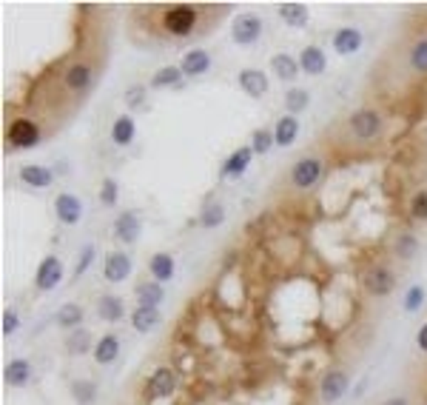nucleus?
<instances>
[{
  "instance_id": "46",
  "label": "nucleus",
  "mask_w": 427,
  "mask_h": 405,
  "mask_svg": "<svg viewBox=\"0 0 427 405\" xmlns=\"http://www.w3.org/2000/svg\"><path fill=\"white\" fill-rule=\"evenodd\" d=\"M385 405H410V402H407L404 397H393V399H388Z\"/></svg>"
},
{
  "instance_id": "15",
  "label": "nucleus",
  "mask_w": 427,
  "mask_h": 405,
  "mask_svg": "<svg viewBox=\"0 0 427 405\" xmlns=\"http://www.w3.org/2000/svg\"><path fill=\"white\" fill-rule=\"evenodd\" d=\"M177 391V374L171 371V368H157L154 374H151V380H149V394L154 397V399H166V397H171Z\"/></svg>"
},
{
  "instance_id": "5",
  "label": "nucleus",
  "mask_w": 427,
  "mask_h": 405,
  "mask_svg": "<svg viewBox=\"0 0 427 405\" xmlns=\"http://www.w3.org/2000/svg\"><path fill=\"white\" fill-rule=\"evenodd\" d=\"M163 26H166V32H171L177 37H185L197 26V9L194 6H171L163 15Z\"/></svg>"
},
{
  "instance_id": "32",
  "label": "nucleus",
  "mask_w": 427,
  "mask_h": 405,
  "mask_svg": "<svg viewBox=\"0 0 427 405\" xmlns=\"http://www.w3.org/2000/svg\"><path fill=\"white\" fill-rule=\"evenodd\" d=\"M80 322H83V308H80L78 303H66V306H60V311H57V325H60V328L75 331Z\"/></svg>"
},
{
  "instance_id": "38",
  "label": "nucleus",
  "mask_w": 427,
  "mask_h": 405,
  "mask_svg": "<svg viewBox=\"0 0 427 405\" xmlns=\"http://www.w3.org/2000/svg\"><path fill=\"white\" fill-rule=\"evenodd\" d=\"M396 254H399V260H410L413 254H416V248H419V240H416V234H399L396 237Z\"/></svg>"
},
{
  "instance_id": "14",
  "label": "nucleus",
  "mask_w": 427,
  "mask_h": 405,
  "mask_svg": "<svg viewBox=\"0 0 427 405\" xmlns=\"http://www.w3.org/2000/svg\"><path fill=\"white\" fill-rule=\"evenodd\" d=\"M251 157H254V149L251 146H242V149H237L225 163H223V180H237V177H242L245 171H248V166H251Z\"/></svg>"
},
{
  "instance_id": "7",
  "label": "nucleus",
  "mask_w": 427,
  "mask_h": 405,
  "mask_svg": "<svg viewBox=\"0 0 427 405\" xmlns=\"http://www.w3.org/2000/svg\"><path fill=\"white\" fill-rule=\"evenodd\" d=\"M231 37L237 46H251L262 37V20L256 15H240L231 23Z\"/></svg>"
},
{
  "instance_id": "42",
  "label": "nucleus",
  "mask_w": 427,
  "mask_h": 405,
  "mask_svg": "<svg viewBox=\"0 0 427 405\" xmlns=\"http://www.w3.org/2000/svg\"><path fill=\"white\" fill-rule=\"evenodd\" d=\"M94 254H97V251H94V246H92V243H86V246H83V251H80V260H78V265H75V277H78V280L89 272V265L94 262Z\"/></svg>"
},
{
  "instance_id": "34",
  "label": "nucleus",
  "mask_w": 427,
  "mask_h": 405,
  "mask_svg": "<svg viewBox=\"0 0 427 405\" xmlns=\"http://www.w3.org/2000/svg\"><path fill=\"white\" fill-rule=\"evenodd\" d=\"M71 397H75L80 405H92L97 397V382L92 380H75L71 382Z\"/></svg>"
},
{
  "instance_id": "41",
  "label": "nucleus",
  "mask_w": 427,
  "mask_h": 405,
  "mask_svg": "<svg viewBox=\"0 0 427 405\" xmlns=\"http://www.w3.org/2000/svg\"><path fill=\"white\" fill-rule=\"evenodd\" d=\"M421 303H424V289H421V286H410L407 294H404V311H407V314H416V311L421 308Z\"/></svg>"
},
{
  "instance_id": "25",
  "label": "nucleus",
  "mask_w": 427,
  "mask_h": 405,
  "mask_svg": "<svg viewBox=\"0 0 427 405\" xmlns=\"http://www.w3.org/2000/svg\"><path fill=\"white\" fill-rule=\"evenodd\" d=\"M123 314H125V306L117 294H103L97 300V317L103 322H117V320H123Z\"/></svg>"
},
{
  "instance_id": "44",
  "label": "nucleus",
  "mask_w": 427,
  "mask_h": 405,
  "mask_svg": "<svg viewBox=\"0 0 427 405\" xmlns=\"http://www.w3.org/2000/svg\"><path fill=\"white\" fill-rule=\"evenodd\" d=\"M18 328H20V317H18V311H4V322H0V331H4L6 337H12Z\"/></svg>"
},
{
  "instance_id": "33",
  "label": "nucleus",
  "mask_w": 427,
  "mask_h": 405,
  "mask_svg": "<svg viewBox=\"0 0 427 405\" xmlns=\"http://www.w3.org/2000/svg\"><path fill=\"white\" fill-rule=\"evenodd\" d=\"M311 106V95L308 89H288L285 92V109H288V114H302L305 109Z\"/></svg>"
},
{
  "instance_id": "29",
  "label": "nucleus",
  "mask_w": 427,
  "mask_h": 405,
  "mask_svg": "<svg viewBox=\"0 0 427 405\" xmlns=\"http://www.w3.org/2000/svg\"><path fill=\"white\" fill-rule=\"evenodd\" d=\"M163 300H166V289H163V283H142V286H137V306L157 308Z\"/></svg>"
},
{
  "instance_id": "19",
  "label": "nucleus",
  "mask_w": 427,
  "mask_h": 405,
  "mask_svg": "<svg viewBox=\"0 0 427 405\" xmlns=\"http://www.w3.org/2000/svg\"><path fill=\"white\" fill-rule=\"evenodd\" d=\"M297 138H299V120H297L294 114L279 117V120H276V128H273V140H276V146L288 149V146L297 143Z\"/></svg>"
},
{
  "instance_id": "37",
  "label": "nucleus",
  "mask_w": 427,
  "mask_h": 405,
  "mask_svg": "<svg viewBox=\"0 0 427 405\" xmlns=\"http://www.w3.org/2000/svg\"><path fill=\"white\" fill-rule=\"evenodd\" d=\"M410 66H413L416 72L427 75V37H421V40L413 43V49H410Z\"/></svg>"
},
{
  "instance_id": "12",
  "label": "nucleus",
  "mask_w": 427,
  "mask_h": 405,
  "mask_svg": "<svg viewBox=\"0 0 427 405\" xmlns=\"http://www.w3.org/2000/svg\"><path fill=\"white\" fill-rule=\"evenodd\" d=\"M299 69H302L305 75H311V78L325 75V69H328V54H325L319 46H305L302 54H299Z\"/></svg>"
},
{
  "instance_id": "1",
  "label": "nucleus",
  "mask_w": 427,
  "mask_h": 405,
  "mask_svg": "<svg viewBox=\"0 0 427 405\" xmlns=\"http://www.w3.org/2000/svg\"><path fill=\"white\" fill-rule=\"evenodd\" d=\"M6 140L15 149H35L40 143V126L35 120H29V117H18L6 128Z\"/></svg>"
},
{
  "instance_id": "22",
  "label": "nucleus",
  "mask_w": 427,
  "mask_h": 405,
  "mask_svg": "<svg viewBox=\"0 0 427 405\" xmlns=\"http://www.w3.org/2000/svg\"><path fill=\"white\" fill-rule=\"evenodd\" d=\"M94 360H97V365H111L117 357H120V340L114 334H103L100 340L94 343Z\"/></svg>"
},
{
  "instance_id": "21",
  "label": "nucleus",
  "mask_w": 427,
  "mask_h": 405,
  "mask_svg": "<svg viewBox=\"0 0 427 405\" xmlns=\"http://www.w3.org/2000/svg\"><path fill=\"white\" fill-rule=\"evenodd\" d=\"M276 9H279V18H282L285 23H288V26H294V29H302V26H308V20H311L308 6H305V4H297V0H288V4H279Z\"/></svg>"
},
{
  "instance_id": "13",
  "label": "nucleus",
  "mask_w": 427,
  "mask_h": 405,
  "mask_svg": "<svg viewBox=\"0 0 427 405\" xmlns=\"http://www.w3.org/2000/svg\"><path fill=\"white\" fill-rule=\"evenodd\" d=\"M330 46H333L336 54H356V52L362 49V32L356 29V26H345V29H339L333 35Z\"/></svg>"
},
{
  "instance_id": "45",
  "label": "nucleus",
  "mask_w": 427,
  "mask_h": 405,
  "mask_svg": "<svg viewBox=\"0 0 427 405\" xmlns=\"http://www.w3.org/2000/svg\"><path fill=\"white\" fill-rule=\"evenodd\" d=\"M416 346L421 349V351H427V322L419 328V334H416Z\"/></svg>"
},
{
  "instance_id": "35",
  "label": "nucleus",
  "mask_w": 427,
  "mask_h": 405,
  "mask_svg": "<svg viewBox=\"0 0 427 405\" xmlns=\"http://www.w3.org/2000/svg\"><path fill=\"white\" fill-rule=\"evenodd\" d=\"M223 223H225V209L220 206V202H211V206L202 209V214H199V226L202 229H217Z\"/></svg>"
},
{
  "instance_id": "6",
  "label": "nucleus",
  "mask_w": 427,
  "mask_h": 405,
  "mask_svg": "<svg viewBox=\"0 0 427 405\" xmlns=\"http://www.w3.org/2000/svg\"><path fill=\"white\" fill-rule=\"evenodd\" d=\"M60 283H63V262L54 254L43 257L40 265H37V272H35V286L40 291H54Z\"/></svg>"
},
{
  "instance_id": "43",
  "label": "nucleus",
  "mask_w": 427,
  "mask_h": 405,
  "mask_svg": "<svg viewBox=\"0 0 427 405\" xmlns=\"http://www.w3.org/2000/svg\"><path fill=\"white\" fill-rule=\"evenodd\" d=\"M410 214L416 220H427V191H419L413 200H410Z\"/></svg>"
},
{
  "instance_id": "30",
  "label": "nucleus",
  "mask_w": 427,
  "mask_h": 405,
  "mask_svg": "<svg viewBox=\"0 0 427 405\" xmlns=\"http://www.w3.org/2000/svg\"><path fill=\"white\" fill-rule=\"evenodd\" d=\"M66 86L71 89V92H86L89 86H92V69L86 63H75L71 69L66 72Z\"/></svg>"
},
{
  "instance_id": "27",
  "label": "nucleus",
  "mask_w": 427,
  "mask_h": 405,
  "mask_svg": "<svg viewBox=\"0 0 427 405\" xmlns=\"http://www.w3.org/2000/svg\"><path fill=\"white\" fill-rule=\"evenodd\" d=\"M134 134H137L134 117H131V114H120V117L114 120V126H111V140H114L117 146H131Z\"/></svg>"
},
{
  "instance_id": "2",
  "label": "nucleus",
  "mask_w": 427,
  "mask_h": 405,
  "mask_svg": "<svg viewBox=\"0 0 427 405\" xmlns=\"http://www.w3.org/2000/svg\"><path fill=\"white\" fill-rule=\"evenodd\" d=\"M347 126H350V131H353L359 140H373V138H379L382 128H385L382 114L373 111V109H359V111H353L350 120H347Z\"/></svg>"
},
{
  "instance_id": "11",
  "label": "nucleus",
  "mask_w": 427,
  "mask_h": 405,
  "mask_svg": "<svg viewBox=\"0 0 427 405\" xmlns=\"http://www.w3.org/2000/svg\"><path fill=\"white\" fill-rule=\"evenodd\" d=\"M347 385H350V380H347V374H345V371H330V374H325V377H322L319 394H322V399H325V402H339V399L345 397Z\"/></svg>"
},
{
  "instance_id": "36",
  "label": "nucleus",
  "mask_w": 427,
  "mask_h": 405,
  "mask_svg": "<svg viewBox=\"0 0 427 405\" xmlns=\"http://www.w3.org/2000/svg\"><path fill=\"white\" fill-rule=\"evenodd\" d=\"M273 146H276V140H273V131H271V128H256V131L251 134V149H254V155H268Z\"/></svg>"
},
{
  "instance_id": "28",
  "label": "nucleus",
  "mask_w": 427,
  "mask_h": 405,
  "mask_svg": "<svg viewBox=\"0 0 427 405\" xmlns=\"http://www.w3.org/2000/svg\"><path fill=\"white\" fill-rule=\"evenodd\" d=\"M66 351H68L71 357H83V354L94 351V349H92V334H89L86 328H75V331L66 337Z\"/></svg>"
},
{
  "instance_id": "10",
  "label": "nucleus",
  "mask_w": 427,
  "mask_h": 405,
  "mask_svg": "<svg viewBox=\"0 0 427 405\" xmlns=\"http://www.w3.org/2000/svg\"><path fill=\"white\" fill-rule=\"evenodd\" d=\"M140 231H142V220H140V214L137 212H123V214H117V220H114V237L120 240V243H137V237H140Z\"/></svg>"
},
{
  "instance_id": "8",
  "label": "nucleus",
  "mask_w": 427,
  "mask_h": 405,
  "mask_svg": "<svg viewBox=\"0 0 427 405\" xmlns=\"http://www.w3.org/2000/svg\"><path fill=\"white\" fill-rule=\"evenodd\" d=\"M54 214H57V220L63 226H78L83 220V202H80V197L68 194V191L57 194L54 197Z\"/></svg>"
},
{
  "instance_id": "24",
  "label": "nucleus",
  "mask_w": 427,
  "mask_h": 405,
  "mask_svg": "<svg viewBox=\"0 0 427 405\" xmlns=\"http://www.w3.org/2000/svg\"><path fill=\"white\" fill-rule=\"evenodd\" d=\"M160 320H163L160 308H146V306H137V308H134V314H131V325H134L140 334L154 331V328L160 325Z\"/></svg>"
},
{
  "instance_id": "9",
  "label": "nucleus",
  "mask_w": 427,
  "mask_h": 405,
  "mask_svg": "<svg viewBox=\"0 0 427 405\" xmlns=\"http://www.w3.org/2000/svg\"><path fill=\"white\" fill-rule=\"evenodd\" d=\"M131 268H134V262H131V257L125 251H111L106 257V262H103V277L109 283H123L131 274Z\"/></svg>"
},
{
  "instance_id": "26",
  "label": "nucleus",
  "mask_w": 427,
  "mask_h": 405,
  "mask_svg": "<svg viewBox=\"0 0 427 405\" xmlns=\"http://www.w3.org/2000/svg\"><path fill=\"white\" fill-rule=\"evenodd\" d=\"M4 380H6V385H12V388H23V385L32 380V363H29V360H12V363L4 368Z\"/></svg>"
},
{
  "instance_id": "39",
  "label": "nucleus",
  "mask_w": 427,
  "mask_h": 405,
  "mask_svg": "<svg viewBox=\"0 0 427 405\" xmlns=\"http://www.w3.org/2000/svg\"><path fill=\"white\" fill-rule=\"evenodd\" d=\"M117 200H120V186H117L114 177H106L103 186H100V202L111 209V206H117Z\"/></svg>"
},
{
  "instance_id": "18",
  "label": "nucleus",
  "mask_w": 427,
  "mask_h": 405,
  "mask_svg": "<svg viewBox=\"0 0 427 405\" xmlns=\"http://www.w3.org/2000/svg\"><path fill=\"white\" fill-rule=\"evenodd\" d=\"M149 272H151L154 283H168V280H174V274H177V262H174L171 254L157 251V254H151V260H149Z\"/></svg>"
},
{
  "instance_id": "16",
  "label": "nucleus",
  "mask_w": 427,
  "mask_h": 405,
  "mask_svg": "<svg viewBox=\"0 0 427 405\" xmlns=\"http://www.w3.org/2000/svg\"><path fill=\"white\" fill-rule=\"evenodd\" d=\"M180 69L185 78H199L211 69V54L205 49H191L182 54V63H180Z\"/></svg>"
},
{
  "instance_id": "40",
  "label": "nucleus",
  "mask_w": 427,
  "mask_h": 405,
  "mask_svg": "<svg viewBox=\"0 0 427 405\" xmlns=\"http://www.w3.org/2000/svg\"><path fill=\"white\" fill-rule=\"evenodd\" d=\"M146 97H149V89H146V86H131V89H125V106H128L131 111L146 109Z\"/></svg>"
},
{
  "instance_id": "23",
  "label": "nucleus",
  "mask_w": 427,
  "mask_h": 405,
  "mask_svg": "<svg viewBox=\"0 0 427 405\" xmlns=\"http://www.w3.org/2000/svg\"><path fill=\"white\" fill-rule=\"evenodd\" d=\"M20 180H23L26 186H32V188H49V186L54 183V174H51V169H46V166L29 163V166L20 169Z\"/></svg>"
},
{
  "instance_id": "4",
  "label": "nucleus",
  "mask_w": 427,
  "mask_h": 405,
  "mask_svg": "<svg viewBox=\"0 0 427 405\" xmlns=\"http://www.w3.org/2000/svg\"><path fill=\"white\" fill-rule=\"evenodd\" d=\"M362 286L373 297H388L396 289V274L390 272V268H385V265H371L368 272L362 274Z\"/></svg>"
},
{
  "instance_id": "20",
  "label": "nucleus",
  "mask_w": 427,
  "mask_h": 405,
  "mask_svg": "<svg viewBox=\"0 0 427 405\" xmlns=\"http://www.w3.org/2000/svg\"><path fill=\"white\" fill-rule=\"evenodd\" d=\"M271 72H273V78H279L282 83H291V80H297L299 78V60H294L291 54H273V60H271Z\"/></svg>"
},
{
  "instance_id": "3",
  "label": "nucleus",
  "mask_w": 427,
  "mask_h": 405,
  "mask_svg": "<svg viewBox=\"0 0 427 405\" xmlns=\"http://www.w3.org/2000/svg\"><path fill=\"white\" fill-rule=\"evenodd\" d=\"M322 171H325V166H322L319 157H302L291 169V183H294V188L308 191V188H314L322 180Z\"/></svg>"
},
{
  "instance_id": "17",
  "label": "nucleus",
  "mask_w": 427,
  "mask_h": 405,
  "mask_svg": "<svg viewBox=\"0 0 427 405\" xmlns=\"http://www.w3.org/2000/svg\"><path fill=\"white\" fill-rule=\"evenodd\" d=\"M237 80H240V89H242L248 97H262V95H268V78H265L262 69H242V72L237 75Z\"/></svg>"
},
{
  "instance_id": "31",
  "label": "nucleus",
  "mask_w": 427,
  "mask_h": 405,
  "mask_svg": "<svg viewBox=\"0 0 427 405\" xmlns=\"http://www.w3.org/2000/svg\"><path fill=\"white\" fill-rule=\"evenodd\" d=\"M182 69L180 66H163V69H157L154 72V78H151V89H168V86H180L182 83Z\"/></svg>"
}]
</instances>
